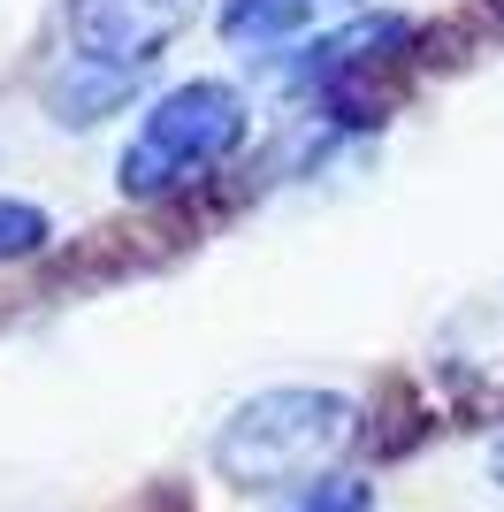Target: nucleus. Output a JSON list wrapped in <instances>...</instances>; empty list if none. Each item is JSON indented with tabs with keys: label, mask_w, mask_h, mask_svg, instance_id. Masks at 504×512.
<instances>
[{
	"label": "nucleus",
	"mask_w": 504,
	"mask_h": 512,
	"mask_svg": "<svg viewBox=\"0 0 504 512\" xmlns=\"http://www.w3.org/2000/svg\"><path fill=\"white\" fill-rule=\"evenodd\" d=\"M459 321H466V329H474V337H482V344L497 337V314H489V306H466ZM489 352H497V344H489ZM451 375H459L466 390H482V398H489V375H482V360H459V367H451Z\"/></svg>",
	"instance_id": "obj_8"
},
{
	"label": "nucleus",
	"mask_w": 504,
	"mask_h": 512,
	"mask_svg": "<svg viewBox=\"0 0 504 512\" xmlns=\"http://www.w3.org/2000/svg\"><path fill=\"white\" fill-rule=\"evenodd\" d=\"M191 23H199V0H69L62 8L69 54L100 69H130V77H146Z\"/></svg>",
	"instance_id": "obj_3"
},
{
	"label": "nucleus",
	"mask_w": 504,
	"mask_h": 512,
	"mask_svg": "<svg viewBox=\"0 0 504 512\" xmlns=\"http://www.w3.org/2000/svg\"><path fill=\"white\" fill-rule=\"evenodd\" d=\"M359 398L344 390H314V383H291V390H260L230 421L214 428V474L230 490H298L314 474L344 467V451L359 444Z\"/></svg>",
	"instance_id": "obj_1"
},
{
	"label": "nucleus",
	"mask_w": 504,
	"mask_h": 512,
	"mask_svg": "<svg viewBox=\"0 0 504 512\" xmlns=\"http://www.w3.org/2000/svg\"><path fill=\"white\" fill-rule=\"evenodd\" d=\"M130 92H138L130 69H100V62H77V54H69V69L54 77V115H62L69 130H84V123H100L107 107H123Z\"/></svg>",
	"instance_id": "obj_5"
},
{
	"label": "nucleus",
	"mask_w": 504,
	"mask_h": 512,
	"mask_svg": "<svg viewBox=\"0 0 504 512\" xmlns=\"http://www.w3.org/2000/svg\"><path fill=\"white\" fill-rule=\"evenodd\" d=\"M245 130H252L245 92L222 85V77H191V85L161 92V100L138 115L115 176H123L130 199H168V192H184V184L222 169V161L245 146Z\"/></svg>",
	"instance_id": "obj_2"
},
{
	"label": "nucleus",
	"mask_w": 504,
	"mask_h": 512,
	"mask_svg": "<svg viewBox=\"0 0 504 512\" xmlns=\"http://www.w3.org/2000/svg\"><path fill=\"white\" fill-rule=\"evenodd\" d=\"M352 8H367V0H222L214 31L245 54H275V46H298V39H329Z\"/></svg>",
	"instance_id": "obj_4"
},
{
	"label": "nucleus",
	"mask_w": 504,
	"mask_h": 512,
	"mask_svg": "<svg viewBox=\"0 0 504 512\" xmlns=\"http://www.w3.org/2000/svg\"><path fill=\"white\" fill-rule=\"evenodd\" d=\"M46 237H54L46 207H31V199H8V192H0V260H31Z\"/></svg>",
	"instance_id": "obj_7"
},
{
	"label": "nucleus",
	"mask_w": 504,
	"mask_h": 512,
	"mask_svg": "<svg viewBox=\"0 0 504 512\" xmlns=\"http://www.w3.org/2000/svg\"><path fill=\"white\" fill-rule=\"evenodd\" d=\"M489 467H497V482H504V436H497V451H489Z\"/></svg>",
	"instance_id": "obj_9"
},
{
	"label": "nucleus",
	"mask_w": 504,
	"mask_h": 512,
	"mask_svg": "<svg viewBox=\"0 0 504 512\" xmlns=\"http://www.w3.org/2000/svg\"><path fill=\"white\" fill-rule=\"evenodd\" d=\"M275 512H375V482L352 474V467H329V474H314V482H298Z\"/></svg>",
	"instance_id": "obj_6"
}]
</instances>
